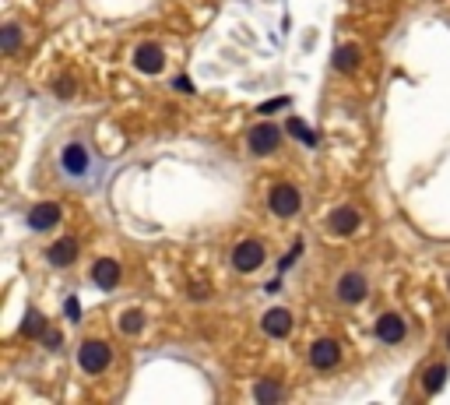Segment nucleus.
I'll use <instances>...</instances> for the list:
<instances>
[{
	"label": "nucleus",
	"mask_w": 450,
	"mask_h": 405,
	"mask_svg": "<svg viewBox=\"0 0 450 405\" xmlns=\"http://www.w3.org/2000/svg\"><path fill=\"white\" fill-rule=\"evenodd\" d=\"M233 265H236V272H243V275L257 272V268L264 265V244H261V240H240L236 251H233Z\"/></svg>",
	"instance_id": "nucleus-4"
},
{
	"label": "nucleus",
	"mask_w": 450,
	"mask_h": 405,
	"mask_svg": "<svg viewBox=\"0 0 450 405\" xmlns=\"http://www.w3.org/2000/svg\"><path fill=\"white\" fill-rule=\"evenodd\" d=\"M22 46V29L15 25V22H8L4 29H0V50H4V53H15Z\"/></svg>",
	"instance_id": "nucleus-19"
},
{
	"label": "nucleus",
	"mask_w": 450,
	"mask_h": 405,
	"mask_svg": "<svg viewBox=\"0 0 450 405\" xmlns=\"http://www.w3.org/2000/svg\"><path fill=\"white\" fill-rule=\"evenodd\" d=\"M120 275H123V268H120V261H113V258H102V261H95V268H92V279H95L99 289H113V286L120 282Z\"/></svg>",
	"instance_id": "nucleus-14"
},
{
	"label": "nucleus",
	"mask_w": 450,
	"mask_h": 405,
	"mask_svg": "<svg viewBox=\"0 0 450 405\" xmlns=\"http://www.w3.org/2000/svg\"><path fill=\"white\" fill-rule=\"evenodd\" d=\"M60 205L57 201H39L36 208H29V230H36V233H46V230H53L57 223H60Z\"/></svg>",
	"instance_id": "nucleus-6"
},
{
	"label": "nucleus",
	"mask_w": 450,
	"mask_h": 405,
	"mask_svg": "<svg viewBox=\"0 0 450 405\" xmlns=\"http://www.w3.org/2000/svg\"><path fill=\"white\" fill-rule=\"evenodd\" d=\"M338 359H341V345H338L334 338H320V342H313V349H310V363H313L317 370H331V366H338Z\"/></svg>",
	"instance_id": "nucleus-9"
},
{
	"label": "nucleus",
	"mask_w": 450,
	"mask_h": 405,
	"mask_svg": "<svg viewBox=\"0 0 450 405\" xmlns=\"http://www.w3.org/2000/svg\"><path fill=\"white\" fill-rule=\"evenodd\" d=\"M282 394H285V391H282V384H278V380H271V377H264V380H257V384H254V398H257V401H264V405L282 401Z\"/></svg>",
	"instance_id": "nucleus-17"
},
{
	"label": "nucleus",
	"mask_w": 450,
	"mask_h": 405,
	"mask_svg": "<svg viewBox=\"0 0 450 405\" xmlns=\"http://www.w3.org/2000/svg\"><path fill=\"white\" fill-rule=\"evenodd\" d=\"M289 134H292V138H299V141H303V145H310V148L317 145V134H313V131L306 127V120H299V117H292V120H289Z\"/></svg>",
	"instance_id": "nucleus-20"
},
{
	"label": "nucleus",
	"mask_w": 450,
	"mask_h": 405,
	"mask_svg": "<svg viewBox=\"0 0 450 405\" xmlns=\"http://www.w3.org/2000/svg\"><path fill=\"white\" fill-rule=\"evenodd\" d=\"M247 145H250L254 155H271V152H278V145H282V131H278L275 124H257V127L250 131Z\"/></svg>",
	"instance_id": "nucleus-5"
},
{
	"label": "nucleus",
	"mask_w": 450,
	"mask_h": 405,
	"mask_svg": "<svg viewBox=\"0 0 450 405\" xmlns=\"http://www.w3.org/2000/svg\"><path fill=\"white\" fill-rule=\"evenodd\" d=\"M404 317L401 314H383L380 321H376V338L383 342V345H397L401 338H404Z\"/></svg>",
	"instance_id": "nucleus-11"
},
{
	"label": "nucleus",
	"mask_w": 450,
	"mask_h": 405,
	"mask_svg": "<svg viewBox=\"0 0 450 405\" xmlns=\"http://www.w3.org/2000/svg\"><path fill=\"white\" fill-rule=\"evenodd\" d=\"M446 349H450V331H446Z\"/></svg>",
	"instance_id": "nucleus-28"
},
{
	"label": "nucleus",
	"mask_w": 450,
	"mask_h": 405,
	"mask_svg": "<svg viewBox=\"0 0 450 405\" xmlns=\"http://www.w3.org/2000/svg\"><path fill=\"white\" fill-rule=\"evenodd\" d=\"M289 102H292L289 95H278V99H271V102H261L257 109H261V113H275V109H285Z\"/></svg>",
	"instance_id": "nucleus-25"
},
{
	"label": "nucleus",
	"mask_w": 450,
	"mask_h": 405,
	"mask_svg": "<svg viewBox=\"0 0 450 405\" xmlns=\"http://www.w3.org/2000/svg\"><path fill=\"white\" fill-rule=\"evenodd\" d=\"M446 377H450L446 363H432V366L425 370V377H422V387H425L429 394H439V391H443V384H446Z\"/></svg>",
	"instance_id": "nucleus-16"
},
{
	"label": "nucleus",
	"mask_w": 450,
	"mask_h": 405,
	"mask_svg": "<svg viewBox=\"0 0 450 405\" xmlns=\"http://www.w3.org/2000/svg\"><path fill=\"white\" fill-rule=\"evenodd\" d=\"M53 92H57L60 99H71V95H74V78H71V74H64L60 81H53Z\"/></svg>",
	"instance_id": "nucleus-22"
},
{
	"label": "nucleus",
	"mask_w": 450,
	"mask_h": 405,
	"mask_svg": "<svg viewBox=\"0 0 450 405\" xmlns=\"http://www.w3.org/2000/svg\"><path fill=\"white\" fill-rule=\"evenodd\" d=\"M268 208L278 215V219H292L299 208H303V197L292 183H275L271 194H268Z\"/></svg>",
	"instance_id": "nucleus-2"
},
{
	"label": "nucleus",
	"mask_w": 450,
	"mask_h": 405,
	"mask_svg": "<svg viewBox=\"0 0 450 405\" xmlns=\"http://www.w3.org/2000/svg\"><path fill=\"white\" fill-rule=\"evenodd\" d=\"M366 293H369V282H366L362 272L341 275V282H338V300H341V303H362Z\"/></svg>",
	"instance_id": "nucleus-7"
},
{
	"label": "nucleus",
	"mask_w": 450,
	"mask_h": 405,
	"mask_svg": "<svg viewBox=\"0 0 450 405\" xmlns=\"http://www.w3.org/2000/svg\"><path fill=\"white\" fill-rule=\"evenodd\" d=\"M134 67H137V71H144V74H158V71L165 67V53H162V46H158V43H141V46H137V53H134Z\"/></svg>",
	"instance_id": "nucleus-8"
},
{
	"label": "nucleus",
	"mask_w": 450,
	"mask_h": 405,
	"mask_svg": "<svg viewBox=\"0 0 450 405\" xmlns=\"http://www.w3.org/2000/svg\"><path fill=\"white\" fill-rule=\"evenodd\" d=\"M299 254H303V240H299V244H292V251H289V254L282 258V265H278V272H289V268L296 265V258H299Z\"/></svg>",
	"instance_id": "nucleus-24"
},
{
	"label": "nucleus",
	"mask_w": 450,
	"mask_h": 405,
	"mask_svg": "<svg viewBox=\"0 0 450 405\" xmlns=\"http://www.w3.org/2000/svg\"><path fill=\"white\" fill-rule=\"evenodd\" d=\"M43 331H46V317H43L36 307H29V310H25V321H22V335H29V338H43Z\"/></svg>",
	"instance_id": "nucleus-18"
},
{
	"label": "nucleus",
	"mask_w": 450,
	"mask_h": 405,
	"mask_svg": "<svg viewBox=\"0 0 450 405\" xmlns=\"http://www.w3.org/2000/svg\"><path fill=\"white\" fill-rule=\"evenodd\" d=\"M109 345L106 342H99V338H92V342H85L81 349H78V366L85 370V373H102L106 366H109Z\"/></svg>",
	"instance_id": "nucleus-3"
},
{
	"label": "nucleus",
	"mask_w": 450,
	"mask_h": 405,
	"mask_svg": "<svg viewBox=\"0 0 450 405\" xmlns=\"http://www.w3.org/2000/svg\"><path fill=\"white\" fill-rule=\"evenodd\" d=\"M64 314H67L71 321H81V303H78V296H67V303H64Z\"/></svg>",
	"instance_id": "nucleus-26"
},
{
	"label": "nucleus",
	"mask_w": 450,
	"mask_h": 405,
	"mask_svg": "<svg viewBox=\"0 0 450 405\" xmlns=\"http://www.w3.org/2000/svg\"><path fill=\"white\" fill-rule=\"evenodd\" d=\"M43 345H46V349H53V352H57V349H60V345H64V335H60V331H57V328H46V331H43Z\"/></svg>",
	"instance_id": "nucleus-23"
},
{
	"label": "nucleus",
	"mask_w": 450,
	"mask_h": 405,
	"mask_svg": "<svg viewBox=\"0 0 450 405\" xmlns=\"http://www.w3.org/2000/svg\"><path fill=\"white\" fill-rule=\"evenodd\" d=\"M261 328H264V335H268V338H285V335L292 331V314H289L285 307H275V310H268V314H264Z\"/></svg>",
	"instance_id": "nucleus-10"
},
{
	"label": "nucleus",
	"mask_w": 450,
	"mask_h": 405,
	"mask_svg": "<svg viewBox=\"0 0 450 405\" xmlns=\"http://www.w3.org/2000/svg\"><path fill=\"white\" fill-rule=\"evenodd\" d=\"M331 64H334V71H341V74H352V71L362 64V50H359L355 43H345V46H338V50H334Z\"/></svg>",
	"instance_id": "nucleus-15"
},
{
	"label": "nucleus",
	"mask_w": 450,
	"mask_h": 405,
	"mask_svg": "<svg viewBox=\"0 0 450 405\" xmlns=\"http://www.w3.org/2000/svg\"><path fill=\"white\" fill-rule=\"evenodd\" d=\"M176 88H179V92H190V88H193V85H190V81H186V78H176Z\"/></svg>",
	"instance_id": "nucleus-27"
},
{
	"label": "nucleus",
	"mask_w": 450,
	"mask_h": 405,
	"mask_svg": "<svg viewBox=\"0 0 450 405\" xmlns=\"http://www.w3.org/2000/svg\"><path fill=\"white\" fill-rule=\"evenodd\" d=\"M74 258H78V240H74V237H60V240L50 244V251H46V261L57 265V268L74 265Z\"/></svg>",
	"instance_id": "nucleus-12"
},
{
	"label": "nucleus",
	"mask_w": 450,
	"mask_h": 405,
	"mask_svg": "<svg viewBox=\"0 0 450 405\" xmlns=\"http://www.w3.org/2000/svg\"><path fill=\"white\" fill-rule=\"evenodd\" d=\"M331 230L338 233V237H352L355 230H359V212L352 208V205H341V208H334L331 212Z\"/></svg>",
	"instance_id": "nucleus-13"
},
{
	"label": "nucleus",
	"mask_w": 450,
	"mask_h": 405,
	"mask_svg": "<svg viewBox=\"0 0 450 405\" xmlns=\"http://www.w3.org/2000/svg\"><path fill=\"white\" fill-rule=\"evenodd\" d=\"M60 173H64L67 180L81 183V180L92 173V152H88V145H81V141L64 145V148H60Z\"/></svg>",
	"instance_id": "nucleus-1"
},
{
	"label": "nucleus",
	"mask_w": 450,
	"mask_h": 405,
	"mask_svg": "<svg viewBox=\"0 0 450 405\" xmlns=\"http://www.w3.org/2000/svg\"><path fill=\"white\" fill-rule=\"evenodd\" d=\"M141 328H144V314H141V310H123L120 331H123V335H137Z\"/></svg>",
	"instance_id": "nucleus-21"
}]
</instances>
